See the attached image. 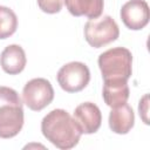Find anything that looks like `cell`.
<instances>
[{
	"label": "cell",
	"instance_id": "cell-1",
	"mask_svg": "<svg viewBox=\"0 0 150 150\" xmlns=\"http://www.w3.org/2000/svg\"><path fill=\"white\" fill-rule=\"evenodd\" d=\"M41 131L47 141L61 150L74 148L82 135L74 118L63 109L49 111L41 121Z\"/></svg>",
	"mask_w": 150,
	"mask_h": 150
},
{
	"label": "cell",
	"instance_id": "cell-2",
	"mask_svg": "<svg viewBox=\"0 0 150 150\" xmlns=\"http://www.w3.org/2000/svg\"><path fill=\"white\" fill-rule=\"evenodd\" d=\"M23 127V108L19 94L5 86H0V137L12 138Z\"/></svg>",
	"mask_w": 150,
	"mask_h": 150
},
{
	"label": "cell",
	"instance_id": "cell-3",
	"mask_svg": "<svg viewBox=\"0 0 150 150\" xmlns=\"http://www.w3.org/2000/svg\"><path fill=\"white\" fill-rule=\"evenodd\" d=\"M103 80H129L132 73V55L128 48L115 47L98 56Z\"/></svg>",
	"mask_w": 150,
	"mask_h": 150
},
{
	"label": "cell",
	"instance_id": "cell-4",
	"mask_svg": "<svg viewBox=\"0 0 150 150\" xmlns=\"http://www.w3.org/2000/svg\"><path fill=\"white\" fill-rule=\"evenodd\" d=\"M120 36V28L110 15L90 19L84 25L86 41L94 48H101Z\"/></svg>",
	"mask_w": 150,
	"mask_h": 150
},
{
	"label": "cell",
	"instance_id": "cell-5",
	"mask_svg": "<svg viewBox=\"0 0 150 150\" xmlns=\"http://www.w3.org/2000/svg\"><path fill=\"white\" fill-rule=\"evenodd\" d=\"M53 100V86L48 80L43 77H38L28 81L22 89V101L30 110L40 111L49 105Z\"/></svg>",
	"mask_w": 150,
	"mask_h": 150
},
{
	"label": "cell",
	"instance_id": "cell-6",
	"mask_svg": "<svg viewBox=\"0 0 150 150\" xmlns=\"http://www.w3.org/2000/svg\"><path fill=\"white\" fill-rule=\"evenodd\" d=\"M60 87L67 93H79L87 87L90 81L89 68L79 61L69 62L62 66L56 75Z\"/></svg>",
	"mask_w": 150,
	"mask_h": 150
},
{
	"label": "cell",
	"instance_id": "cell-7",
	"mask_svg": "<svg viewBox=\"0 0 150 150\" xmlns=\"http://www.w3.org/2000/svg\"><path fill=\"white\" fill-rule=\"evenodd\" d=\"M121 20L132 30L144 28L149 22V6L145 0H129L121 8Z\"/></svg>",
	"mask_w": 150,
	"mask_h": 150
},
{
	"label": "cell",
	"instance_id": "cell-8",
	"mask_svg": "<svg viewBox=\"0 0 150 150\" xmlns=\"http://www.w3.org/2000/svg\"><path fill=\"white\" fill-rule=\"evenodd\" d=\"M73 118L82 134L96 132L102 123L101 110L93 102H83L79 104L74 110Z\"/></svg>",
	"mask_w": 150,
	"mask_h": 150
},
{
	"label": "cell",
	"instance_id": "cell-9",
	"mask_svg": "<svg viewBox=\"0 0 150 150\" xmlns=\"http://www.w3.org/2000/svg\"><path fill=\"white\" fill-rule=\"evenodd\" d=\"M26 54L21 46L9 45L0 55V66L2 70L9 75H16L21 73L26 67Z\"/></svg>",
	"mask_w": 150,
	"mask_h": 150
},
{
	"label": "cell",
	"instance_id": "cell-10",
	"mask_svg": "<svg viewBox=\"0 0 150 150\" xmlns=\"http://www.w3.org/2000/svg\"><path fill=\"white\" fill-rule=\"evenodd\" d=\"M130 95L127 80H104L102 96L105 104L115 108L127 103Z\"/></svg>",
	"mask_w": 150,
	"mask_h": 150
},
{
	"label": "cell",
	"instance_id": "cell-11",
	"mask_svg": "<svg viewBox=\"0 0 150 150\" xmlns=\"http://www.w3.org/2000/svg\"><path fill=\"white\" fill-rule=\"evenodd\" d=\"M135 124V115L132 108L124 103L122 105L111 108L109 114V128L115 134H128Z\"/></svg>",
	"mask_w": 150,
	"mask_h": 150
},
{
	"label": "cell",
	"instance_id": "cell-12",
	"mask_svg": "<svg viewBox=\"0 0 150 150\" xmlns=\"http://www.w3.org/2000/svg\"><path fill=\"white\" fill-rule=\"evenodd\" d=\"M64 4L71 15L89 19L101 16L104 7L103 0H64Z\"/></svg>",
	"mask_w": 150,
	"mask_h": 150
},
{
	"label": "cell",
	"instance_id": "cell-13",
	"mask_svg": "<svg viewBox=\"0 0 150 150\" xmlns=\"http://www.w3.org/2000/svg\"><path fill=\"white\" fill-rule=\"evenodd\" d=\"M18 28L16 14L6 6H0V39H7Z\"/></svg>",
	"mask_w": 150,
	"mask_h": 150
},
{
	"label": "cell",
	"instance_id": "cell-14",
	"mask_svg": "<svg viewBox=\"0 0 150 150\" xmlns=\"http://www.w3.org/2000/svg\"><path fill=\"white\" fill-rule=\"evenodd\" d=\"M64 0H38V5L40 9L48 14L59 13L62 9Z\"/></svg>",
	"mask_w": 150,
	"mask_h": 150
},
{
	"label": "cell",
	"instance_id": "cell-15",
	"mask_svg": "<svg viewBox=\"0 0 150 150\" xmlns=\"http://www.w3.org/2000/svg\"><path fill=\"white\" fill-rule=\"evenodd\" d=\"M138 110H139V115H142L143 117V121L145 124H148V117H146V114H148V95H144L143 98L139 101V105H138Z\"/></svg>",
	"mask_w": 150,
	"mask_h": 150
}]
</instances>
